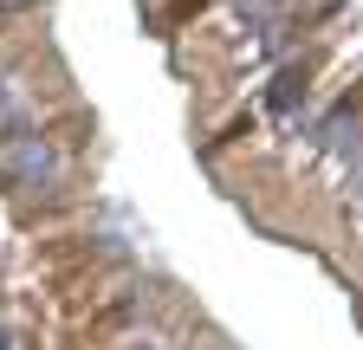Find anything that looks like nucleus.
Masks as SVG:
<instances>
[{"instance_id":"1","label":"nucleus","mask_w":363,"mask_h":350,"mask_svg":"<svg viewBox=\"0 0 363 350\" xmlns=\"http://www.w3.org/2000/svg\"><path fill=\"white\" fill-rule=\"evenodd\" d=\"M298 98H305V84H298V78H279V84H272V111H292Z\"/></svg>"},{"instance_id":"2","label":"nucleus","mask_w":363,"mask_h":350,"mask_svg":"<svg viewBox=\"0 0 363 350\" xmlns=\"http://www.w3.org/2000/svg\"><path fill=\"white\" fill-rule=\"evenodd\" d=\"M0 350H7V331H0Z\"/></svg>"}]
</instances>
